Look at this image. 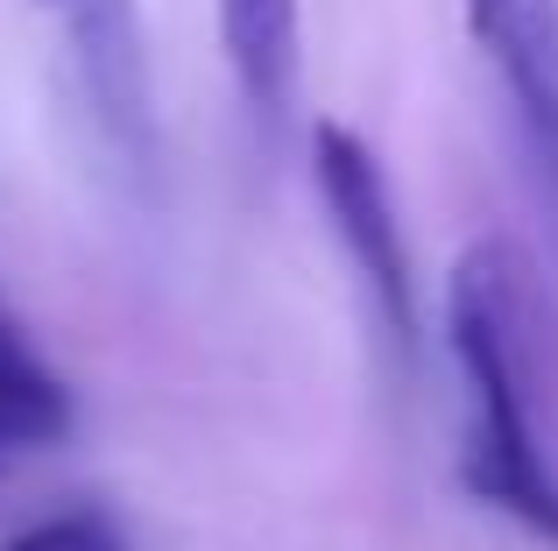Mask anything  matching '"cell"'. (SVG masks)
I'll list each match as a JSON object with an SVG mask.
<instances>
[{"label": "cell", "instance_id": "1", "mask_svg": "<svg viewBox=\"0 0 558 551\" xmlns=\"http://www.w3.org/2000/svg\"><path fill=\"white\" fill-rule=\"evenodd\" d=\"M446 354L466 389L460 488L558 551V453L545 439V297L509 241H474L446 276Z\"/></svg>", "mask_w": 558, "mask_h": 551}, {"label": "cell", "instance_id": "2", "mask_svg": "<svg viewBox=\"0 0 558 551\" xmlns=\"http://www.w3.org/2000/svg\"><path fill=\"white\" fill-rule=\"evenodd\" d=\"M312 184H318V206H326L347 262L361 276V297H368L381 346L410 368L417 360V269H410V241H403V220H396L389 170H381V156L354 127L318 121L312 127Z\"/></svg>", "mask_w": 558, "mask_h": 551}, {"label": "cell", "instance_id": "3", "mask_svg": "<svg viewBox=\"0 0 558 551\" xmlns=\"http://www.w3.org/2000/svg\"><path fill=\"white\" fill-rule=\"evenodd\" d=\"M64 42V71L78 85V107L93 135L107 142L113 170L149 177L156 163V71L142 0H43Z\"/></svg>", "mask_w": 558, "mask_h": 551}, {"label": "cell", "instance_id": "4", "mask_svg": "<svg viewBox=\"0 0 558 551\" xmlns=\"http://www.w3.org/2000/svg\"><path fill=\"white\" fill-rule=\"evenodd\" d=\"M460 8L517 107L523 149L537 163V192L558 220V0H460Z\"/></svg>", "mask_w": 558, "mask_h": 551}, {"label": "cell", "instance_id": "5", "mask_svg": "<svg viewBox=\"0 0 558 551\" xmlns=\"http://www.w3.org/2000/svg\"><path fill=\"white\" fill-rule=\"evenodd\" d=\"M71 382L57 375V360L36 346V332L22 326V311L0 290V481H8L14 460L50 453L71 439Z\"/></svg>", "mask_w": 558, "mask_h": 551}, {"label": "cell", "instance_id": "6", "mask_svg": "<svg viewBox=\"0 0 558 551\" xmlns=\"http://www.w3.org/2000/svg\"><path fill=\"white\" fill-rule=\"evenodd\" d=\"M219 42H227L247 113L262 127H283L304 71V8L298 0H219Z\"/></svg>", "mask_w": 558, "mask_h": 551}, {"label": "cell", "instance_id": "7", "mask_svg": "<svg viewBox=\"0 0 558 551\" xmlns=\"http://www.w3.org/2000/svg\"><path fill=\"white\" fill-rule=\"evenodd\" d=\"M0 551H135V544H128V530L107 510H57L43 524L14 530Z\"/></svg>", "mask_w": 558, "mask_h": 551}]
</instances>
